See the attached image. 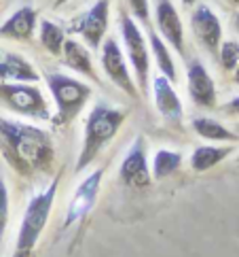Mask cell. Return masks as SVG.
<instances>
[{
  "label": "cell",
  "instance_id": "6da1fadb",
  "mask_svg": "<svg viewBox=\"0 0 239 257\" xmlns=\"http://www.w3.org/2000/svg\"><path fill=\"white\" fill-rule=\"evenodd\" d=\"M0 149L6 162L24 177L47 172L55 158L53 141L44 130L2 117H0Z\"/></svg>",
  "mask_w": 239,
  "mask_h": 257
},
{
  "label": "cell",
  "instance_id": "7a4b0ae2",
  "mask_svg": "<svg viewBox=\"0 0 239 257\" xmlns=\"http://www.w3.org/2000/svg\"><path fill=\"white\" fill-rule=\"evenodd\" d=\"M123 121H125V113L118 111V108H112L106 102H98L91 108V113L87 115V121H85V132H82V145H80V153L76 160V172L85 170L98 158L100 151L121 130Z\"/></svg>",
  "mask_w": 239,
  "mask_h": 257
},
{
  "label": "cell",
  "instance_id": "3957f363",
  "mask_svg": "<svg viewBox=\"0 0 239 257\" xmlns=\"http://www.w3.org/2000/svg\"><path fill=\"white\" fill-rule=\"evenodd\" d=\"M55 191H58V179H55L44 191L36 194L30 202H28L13 257H32L34 246L38 242L42 229L49 221V215H51V208H53V202H55Z\"/></svg>",
  "mask_w": 239,
  "mask_h": 257
},
{
  "label": "cell",
  "instance_id": "277c9868",
  "mask_svg": "<svg viewBox=\"0 0 239 257\" xmlns=\"http://www.w3.org/2000/svg\"><path fill=\"white\" fill-rule=\"evenodd\" d=\"M47 85H49V91L55 100V113L53 121L55 123H70L74 119L80 108L85 106V102L91 96V87L87 83H82L78 79H72V77H66L62 72H49L47 75Z\"/></svg>",
  "mask_w": 239,
  "mask_h": 257
},
{
  "label": "cell",
  "instance_id": "5b68a950",
  "mask_svg": "<svg viewBox=\"0 0 239 257\" xmlns=\"http://www.w3.org/2000/svg\"><path fill=\"white\" fill-rule=\"evenodd\" d=\"M0 102L6 104L17 115L49 119V104L44 100L42 91L36 85H28V83H22V81L0 83Z\"/></svg>",
  "mask_w": 239,
  "mask_h": 257
},
{
  "label": "cell",
  "instance_id": "8992f818",
  "mask_svg": "<svg viewBox=\"0 0 239 257\" xmlns=\"http://www.w3.org/2000/svg\"><path fill=\"white\" fill-rule=\"evenodd\" d=\"M121 34H123L127 56H130V62H132L134 72H136L138 85H140L142 91H146V85H148V66H150L148 49H146L144 34L140 32L138 24L127 13L121 15Z\"/></svg>",
  "mask_w": 239,
  "mask_h": 257
},
{
  "label": "cell",
  "instance_id": "52a82bcc",
  "mask_svg": "<svg viewBox=\"0 0 239 257\" xmlns=\"http://www.w3.org/2000/svg\"><path fill=\"white\" fill-rule=\"evenodd\" d=\"M102 68L104 72L108 75V79L112 81V83L123 89L127 96L136 98L138 96V89H136V83L130 75V68H127L125 64V58L121 53V47L116 45L114 39H108L104 43V49H102Z\"/></svg>",
  "mask_w": 239,
  "mask_h": 257
},
{
  "label": "cell",
  "instance_id": "ba28073f",
  "mask_svg": "<svg viewBox=\"0 0 239 257\" xmlns=\"http://www.w3.org/2000/svg\"><path fill=\"white\" fill-rule=\"evenodd\" d=\"M108 11H110V0H98L74 24V30L85 39V43L91 49L100 47V43H102L108 30Z\"/></svg>",
  "mask_w": 239,
  "mask_h": 257
},
{
  "label": "cell",
  "instance_id": "9c48e42d",
  "mask_svg": "<svg viewBox=\"0 0 239 257\" xmlns=\"http://www.w3.org/2000/svg\"><path fill=\"white\" fill-rule=\"evenodd\" d=\"M100 183H102V170L91 172L87 179L80 181V185L76 187L74 196H72L66 217H64V225H72L78 219H82L91 208H94L96 200H98V191H100Z\"/></svg>",
  "mask_w": 239,
  "mask_h": 257
},
{
  "label": "cell",
  "instance_id": "30bf717a",
  "mask_svg": "<svg viewBox=\"0 0 239 257\" xmlns=\"http://www.w3.org/2000/svg\"><path fill=\"white\" fill-rule=\"evenodd\" d=\"M121 181L127 187H146L150 183V170H148V160H146L144 151V139H136L130 151L125 153V160L118 168Z\"/></svg>",
  "mask_w": 239,
  "mask_h": 257
},
{
  "label": "cell",
  "instance_id": "8fae6325",
  "mask_svg": "<svg viewBox=\"0 0 239 257\" xmlns=\"http://www.w3.org/2000/svg\"><path fill=\"white\" fill-rule=\"evenodd\" d=\"M190 26H192V32H195L199 43L204 45L208 51L216 53L220 47V41H222V26H220L218 15L212 9L201 5L190 17Z\"/></svg>",
  "mask_w": 239,
  "mask_h": 257
},
{
  "label": "cell",
  "instance_id": "7c38bea8",
  "mask_svg": "<svg viewBox=\"0 0 239 257\" xmlns=\"http://www.w3.org/2000/svg\"><path fill=\"white\" fill-rule=\"evenodd\" d=\"M188 94L192 102L204 106V108H214L216 106V85L214 79L199 60H192L188 64Z\"/></svg>",
  "mask_w": 239,
  "mask_h": 257
},
{
  "label": "cell",
  "instance_id": "4fadbf2b",
  "mask_svg": "<svg viewBox=\"0 0 239 257\" xmlns=\"http://www.w3.org/2000/svg\"><path fill=\"white\" fill-rule=\"evenodd\" d=\"M157 26L163 39L178 53H184V28H182L178 11L174 9L170 0H159L157 3Z\"/></svg>",
  "mask_w": 239,
  "mask_h": 257
},
{
  "label": "cell",
  "instance_id": "5bb4252c",
  "mask_svg": "<svg viewBox=\"0 0 239 257\" xmlns=\"http://www.w3.org/2000/svg\"><path fill=\"white\" fill-rule=\"evenodd\" d=\"M152 89H154V106H157V111L165 119H168V121L180 123L184 108H182L180 98H178V94L172 87V81H168V79L161 75V77L154 79Z\"/></svg>",
  "mask_w": 239,
  "mask_h": 257
},
{
  "label": "cell",
  "instance_id": "9a60e30c",
  "mask_svg": "<svg viewBox=\"0 0 239 257\" xmlns=\"http://www.w3.org/2000/svg\"><path fill=\"white\" fill-rule=\"evenodd\" d=\"M34 28H36V11L30 7H22L20 11H15L0 26V36L15 41H28L32 39Z\"/></svg>",
  "mask_w": 239,
  "mask_h": 257
},
{
  "label": "cell",
  "instance_id": "2e32d148",
  "mask_svg": "<svg viewBox=\"0 0 239 257\" xmlns=\"http://www.w3.org/2000/svg\"><path fill=\"white\" fill-rule=\"evenodd\" d=\"M231 153H233V147H212V145L197 147L190 155V166L195 172H206L210 168L218 166L220 162H224Z\"/></svg>",
  "mask_w": 239,
  "mask_h": 257
},
{
  "label": "cell",
  "instance_id": "e0dca14e",
  "mask_svg": "<svg viewBox=\"0 0 239 257\" xmlns=\"http://www.w3.org/2000/svg\"><path fill=\"white\" fill-rule=\"evenodd\" d=\"M62 53H64V64H66L68 68L80 72V75H87L91 79H96V70H94V64H91V56L80 43L66 41L64 43Z\"/></svg>",
  "mask_w": 239,
  "mask_h": 257
},
{
  "label": "cell",
  "instance_id": "ac0fdd59",
  "mask_svg": "<svg viewBox=\"0 0 239 257\" xmlns=\"http://www.w3.org/2000/svg\"><path fill=\"white\" fill-rule=\"evenodd\" d=\"M0 79L8 81H38V72H36L24 58L15 56V53H6L0 58Z\"/></svg>",
  "mask_w": 239,
  "mask_h": 257
},
{
  "label": "cell",
  "instance_id": "d6986e66",
  "mask_svg": "<svg viewBox=\"0 0 239 257\" xmlns=\"http://www.w3.org/2000/svg\"><path fill=\"white\" fill-rule=\"evenodd\" d=\"M148 39H150V49L154 53V62H157L161 75L174 83V81L178 79V72H176V64H174V60H172V53L168 49V45H165L161 36L154 34V32H150Z\"/></svg>",
  "mask_w": 239,
  "mask_h": 257
},
{
  "label": "cell",
  "instance_id": "ffe728a7",
  "mask_svg": "<svg viewBox=\"0 0 239 257\" xmlns=\"http://www.w3.org/2000/svg\"><path fill=\"white\" fill-rule=\"evenodd\" d=\"M195 132L206 141H237V134L212 117H197L192 121Z\"/></svg>",
  "mask_w": 239,
  "mask_h": 257
},
{
  "label": "cell",
  "instance_id": "44dd1931",
  "mask_svg": "<svg viewBox=\"0 0 239 257\" xmlns=\"http://www.w3.org/2000/svg\"><path fill=\"white\" fill-rule=\"evenodd\" d=\"M182 166V155L178 151H172V149H159L154 153V160H152V174L150 177L154 179H165L174 174L178 168Z\"/></svg>",
  "mask_w": 239,
  "mask_h": 257
},
{
  "label": "cell",
  "instance_id": "7402d4cb",
  "mask_svg": "<svg viewBox=\"0 0 239 257\" xmlns=\"http://www.w3.org/2000/svg\"><path fill=\"white\" fill-rule=\"evenodd\" d=\"M40 43L49 53L60 56L62 49H64V43H66V39H64V30L58 24H53L49 20H42L40 22Z\"/></svg>",
  "mask_w": 239,
  "mask_h": 257
},
{
  "label": "cell",
  "instance_id": "603a6c76",
  "mask_svg": "<svg viewBox=\"0 0 239 257\" xmlns=\"http://www.w3.org/2000/svg\"><path fill=\"white\" fill-rule=\"evenodd\" d=\"M220 64L226 70H235L239 64V45L233 41H226L220 49Z\"/></svg>",
  "mask_w": 239,
  "mask_h": 257
},
{
  "label": "cell",
  "instance_id": "cb8c5ba5",
  "mask_svg": "<svg viewBox=\"0 0 239 257\" xmlns=\"http://www.w3.org/2000/svg\"><path fill=\"white\" fill-rule=\"evenodd\" d=\"M6 223H8V189H6V183L0 179V246H2Z\"/></svg>",
  "mask_w": 239,
  "mask_h": 257
},
{
  "label": "cell",
  "instance_id": "d4e9b609",
  "mask_svg": "<svg viewBox=\"0 0 239 257\" xmlns=\"http://www.w3.org/2000/svg\"><path fill=\"white\" fill-rule=\"evenodd\" d=\"M127 5L142 24H148V0H127Z\"/></svg>",
  "mask_w": 239,
  "mask_h": 257
},
{
  "label": "cell",
  "instance_id": "484cf974",
  "mask_svg": "<svg viewBox=\"0 0 239 257\" xmlns=\"http://www.w3.org/2000/svg\"><path fill=\"white\" fill-rule=\"evenodd\" d=\"M222 111H224L226 115H231V117H237V115H239V96L233 98V100H228V102L222 106Z\"/></svg>",
  "mask_w": 239,
  "mask_h": 257
},
{
  "label": "cell",
  "instance_id": "4316f807",
  "mask_svg": "<svg viewBox=\"0 0 239 257\" xmlns=\"http://www.w3.org/2000/svg\"><path fill=\"white\" fill-rule=\"evenodd\" d=\"M233 79H235V83L239 85V64H237V68H235V77Z\"/></svg>",
  "mask_w": 239,
  "mask_h": 257
},
{
  "label": "cell",
  "instance_id": "83f0119b",
  "mask_svg": "<svg viewBox=\"0 0 239 257\" xmlns=\"http://www.w3.org/2000/svg\"><path fill=\"white\" fill-rule=\"evenodd\" d=\"M182 5H186V7H190V5H195V0H182Z\"/></svg>",
  "mask_w": 239,
  "mask_h": 257
},
{
  "label": "cell",
  "instance_id": "f1b7e54d",
  "mask_svg": "<svg viewBox=\"0 0 239 257\" xmlns=\"http://www.w3.org/2000/svg\"><path fill=\"white\" fill-rule=\"evenodd\" d=\"M235 30H237V32H239V15H237V17H235Z\"/></svg>",
  "mask_w": 239,
  "mask_h": 257
},
{
  "label": "cell",
  "instance_id": "f546056e",
  "mask_svg": "<svg viewBox=\"0 0 239 257\" xmlns=\"http://www.w3.org/2000/svg\"><path fill=\"white\" fill-rule=\"evenodd\" d=\"M64 3H68V0H58V7H60V5H64Z\"/></svg>",
  "mask_w": 239,
  "mask_h": 257
},
{
  "label": "cell",
  "instance_id": "4dcf8cb0",
  "mask_svg": "<svg viewBox=\"0 0 239 257\" xmlns=\"http://www.w3.org/2000/svg\"><path fill=\"white\" fill-rule=\"evenodd\" d=\"M231 3H235V5H239V0H231Z\"/></svg>",
  "mask_w": 239,
  "mask_h": 257
},
{
  "label": "cell",
  "instance_id": "1f68e13d",
  "mask_svg": "<svg viewBox=\"0 0 239 257\" xmlns=\"http://www.w3.org/2000/svg\"><path fill=\"white\" fill-rule=\"evenodd\" d=\"M237 166H239V158H237Z\"/></svg>",
  "mask_w": 239,
  "mask_h": 257
}]
</instances>
